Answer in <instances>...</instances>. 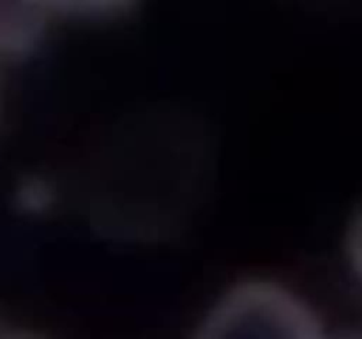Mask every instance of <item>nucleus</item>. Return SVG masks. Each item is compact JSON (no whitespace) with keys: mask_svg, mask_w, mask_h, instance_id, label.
Instances as JSON below:
<instances>
[{"mask_svg":"<svg viewBox=\"0 0 362 339\" xmlns=\"http://www.w3.org/2000/svg\"><path fill=\"white\" fill-rule=\"evenodd\" d=\"M193 339L324 338L311 307L292 290L267 279H247L219 297Z\"/></svg>","mask_w":362,"mask_h":339,"instance_id":"nucleus-1","label":"nucleus"},{"mask_svg":"<svg viewBox=\"0 0 362 339\" xmlns=\"http://www.w3.org/2000/svg\"><path fill=\"white\" fill-rule=\"evenodd\" d=\"M48 13V4L0 2V55L30 52L45 32Z\"/></svg>","mask_w":362,"mask_h":339,"instance_id":"nucleus-2","label":"nucleus"},{"mask_svg":"<svg viewBox=\"0 0 362 339\" xmlns=\"http://www.w3.org/2000/svg\"><path fill=\"white\" fill-rule=\"evenodd\" d=\"M345 247L350 267L356 272L357 279L362 285V210L357 212L356 218L350 222L349 230H346Z\"/></svg>","mask_w":362,"mask_h":339,"instance_id":"nucleus-3","label":"nucleus"},{"mask_svg":"<svg viewBox=\"0 0 362 339\" xmlns=\"http://www.w3.org/2000/svg\"><path fill=\"white\" fill-rule=\"evenodd\" d=\"M0 339H41V338L32 334H23V332H6V334H0Z\"/></svg>","mask_w":362,"mask_h":339,"instance_id":"nucleus-4","label":"nucleus"}]
</instances>
